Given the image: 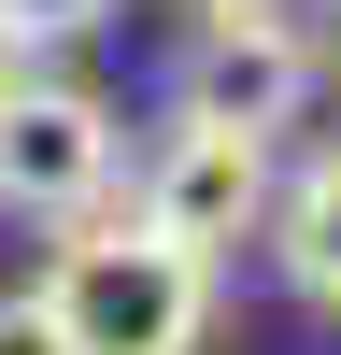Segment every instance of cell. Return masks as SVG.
<instances>
[{"mask_svg": "<svg viewBox=\"0 0 341 355\" xmlns=\"http://www.w3.org/2000/svg\"><path fill=\"white\" fill-rule=\"evenodd\" d=\"M313 43H327V71H341V0H327V28H313Z\"/></svg>", "mask_w": 341, "mask_h": 355, "instance_id": "obj_8", "label": "cell"}, {"mask_svg": "<svg viewBox=\"0 0 341 355\" xmlns=\"http://www.w3.org/2000/svg\"><path fill=\"white\" fill-rule=\"evenodd\" d=\"M43 299L57 327H71V355H199L213 341V256H185L170 227L142 214H71L43 256Z\"/></svg>", "mask_w": 341, "mask_h": 355, "instance_id": "obj_1", "label": "cell"}, {"mask_svg": "<svg viewBox=\"0 0 341 355\" xmlns=\"http://www.w3.org/2000/svg\"><path fill=\"white\" fill-rule=\"evenodd\" d=\"M270 128H227V114H170L157 128V157L128 171V214L142 227H170L185 256H242L256 227H270Z\"/></svg>", "mask_w": 341, "mask_h": 355, "instance_id": "obj_4", "label": "cell"}, {"mask_svg": "<svg viewBox=\"0 0 341 355\" xmlns=\"http://www.w3.org/2000/svg\"><path fill=\"white\" fill-rule=\"evenodd\" d=\"M256 242H270V270L341 327V142H313V157L270 185V227H256Z\"/></svg>", "mask_w": 341, "mask_h": 355, "instance_id": "obj_5", "label": "cell"}, {"mask_svg": "<svg viewBox=\"0 0 341 355\" xmlns=\"http://www.w3.org/2000/svg\"><path fill=\"white\" fill-rule=\"evenodd\" d=\"M15 71H28V57H15V43H0V100H15Z\"/></svg>", "mask_w": 341, "mask_h": 355, "instance_id": "obj_9", "label": "cell"}, {"mask_svg": "<svg viewBox=\"0 0 341 355\" xmlns=\"http://www.w3.org/2000/svg\"><path fill=\"white\" fill-rule=\"evenodd\" d=\"M327 43H313L284 0H185V57H170V114H227V128H299Z\"/></svg>", "mask_w": 341, "mask_h": 355, "instance_id": "obj_2", "label": "cell"}, {"mask_svg": "<svg viewBox=\"0 0 341 355\" xmlns=\"http://www.w3.org/2000/svg\"><path fill=\"white\" fill-rule=\"evenodd\" d=\"M114 28V0H0V43L15 57H43V43H100Z\"/></svg>", "mask_w": 341, "mask_h": 355, "instance_id": "obj_6", "label": "cell"}, {"mask_svg": "<svg viewBox=\"0 0 341 355\" xmlns=\"http://www.w3.org/2000/svg\"><path fill=\"white\" fill-rule=\"evenodd\" d=\"M114 171H128V128H114L100 85L15 71V100H0V214L71 227V214H100V199H114Z\"/></svg>", "mask_w": 341, "mask_h": 355, "instance_id": "obj_3", "label": "cell"}, {"mask_svg": "<svg viewBox=\"0 0 341 355\" xmlns=\"http://www.w3.org/2000/svg\"><path fill=\"white\" fill-rule=\"evenodd\" d=\"M0 355H71V327H57L43 284H0Z\"/></svg>", "mask_w": 341, "mask_h": 355, "instance_id": "obj_7", "label": "cell"}]
</instances>
